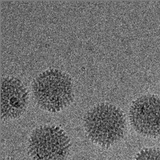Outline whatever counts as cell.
I'll use <instances>...</instances> for the list:
<instances>
[{
	"instance_id": "6da1fadb",
	"label": "cell",
	"mask_w": 160,
	"mask_h": 160,
	"mask_svg": "<svg viewBox=\"0 0 160 160\" xmlns=\"http://www.w3.org/2000/svg\"><path fill=\"white\" fill-rule=\"evenodd\" d=\"M136 109L137 128L147 135L160 134V99L152 97L139 100Z\"/></svg>"
},
{
	"instance_id": "7a4b0ae2",
	"label": "cell",
	"mask_w": 160,
	"mask_h": 160,
	"mask_svg": "<svg viewBox=\"0 0 160 160\" xmlns=\"http://www.w3.org/2000/svg\"><path fill=\"white\" fill-rule=\"evenodd\" d=\"M134 160H160V149L143 150L139 152Z\"/></svg>"
}]
</instances>
